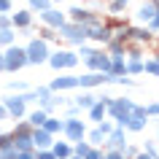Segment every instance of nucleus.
<instances>
[{
  "label": "nucleus",
  "instance_id": "obj_38",
  "mask_svg": "<svg viewBox=\"0 0 159 159\" xmlns=\"http://www.w3.org/2000/svg\"><path fill=\"white\" fill-rule=\"evenodd\" d=\"M138 154H140V148H138V146H129V143L121 148V157H124V159H135Z\"/></svg>",
  "mask_w": 159,
  "mask_h": 159
},
{
  "label": "nucleus",
  "instance_id": "obj_20",
  "mask_svg": "<svg viewBox=\"0 0 159 159\" xmlns=\"http://www.w3.org/2000/svg\"><path fill=\"white\" fill-rule=\"evenodd\" d=\"M102 51H105L108 57H124V59H127V43L116 41V38H111V41L102 46Z\"/></svg>",
  "mask_w": 159,
  "mask_h": 159
},
{
  "label": "nucleus",
  "instance_id": "obj_12",
  "mask_svg": "<svg viewBox=\"0 0 159 159\" xmlns=\"http://www.w3.org/2000/svg\"><path fill=\"white\" fill-rule=\"evenodd\" d=\"M38 19H41V25H43V27H49V30H59V27H62V25L67 22V16L57 8V6H51L49 11L38 14Z\"/></svg>",
  "mask_w": 159,
  "mask_h": 159
},
{
  "label": "nucleus",
  "instance_id": "obj_28",
  "mask_svg": "<svg viewBox=\"0 0 159 159\" xmlns=\"http://www.w3.org/2000/svg\"><path fill=\"white\" fill-rule=\"evenodd\" d=\"M143 73H148V75H154V78H159V59L146 57V59H143Z\"/></svg>",
  "mask_w": 159,
  "mask_h": 159
},
{
  "label": "nucleus",
  "instance_id": "obj_27",
  "mask_svg": "<svg viewBox=\"0 0 159 159\" xmlns=\"http://www.w3.org/2000/svg\"><path fill=\"white\" fill-rule=\"evenodd\" d=\"M14 43H16V30H14V27H11V30H0V51L14 46Z\"/></svg>",
  "mask_w": 159,
  "mask_h": 159
},
{
  "label": "nucleus",
  "instance_id": "obj_11",
  "mask_svg": "<svg viewBox=\"0 0 159 159\" xmlns=\"http://www.w3.org/2000/svg\"><path fill=\"white\" fill-rule=\"evenodd\" d=\"M46 86H49L54 94L70 92V89H78V75H73V73H62V75H57V78H51Z\"/></svg>",
  "mask_w": 159,
  "mask_h": 159
},
{
  "label": "nucleus",
  "instance_id": "obj_8",
  "mask_svg": "<svg viewBox=\"0 0 159 159\" xmlns=\"http://www.w3.org/2000/svg\"><path fill=\"white\" fill-rule=\"evenodd\" d=\"M65 16H67V22H73V25H78V27H86V25H92V22H97V19H102L97 11L84 8V6H73Z\"/></svg>",
  "mask_w": 159,
  "mask_h": 159
},
{
  "label": "nucleus",
  "instance_id": "obj_35",
  "mask_svg": "<svg viewBox=\"0 0 159 159\" xmlns=\"http://www.w3.org/2000/svg\"><path fill=\"white\" fill-rule=\"evenodd\" d=\"M89 148H92V146H89L86 140H78V143H73V157H81V159H84L86 154H89Z\"/></svg>",
  "mask_w": 159,
  "mask_h": 159
},
{
  "label": "nucleus",
  "instance_id": "obj_41",
  "mask_svg": "<svg viewBox=\"0 0 159 159\" xmlns=\"http://www.w3.org/2000/svg\"><path fill=\"white\" fill-rule=\"evenodd\" d=\"M84 159H105V151L102 148H89V154H86Z\"/></svg>",
  "mask_w": 159,
  "mask_h": 159
},
{
  "label": "nucleus",
  "instance_id": "obj_4",
  "mask_svg": "<svg viewBox=\"0 0 159 159\" xmlns=\"http://www.w3.org/2000/svg\"><path fill=\"white\" fill-rule=\"evenodd\" d=\"M78 54H75L73 49H57V51H51V57H49V62L46 65L49 67H54V70H73V67H78Z\"/></svg>",
  "mask_w": 159,
  "mask_h": 159
},
{
  "label": "nucleus",
  "instance_id": "obj_39",
  "mask_svg": "<svg viewBox=\"0 0 159 159\" xmlns=\"http://www.w3.org/2000/svg\"><path fill=\"white\" fill-rule=\"evenodd\" d=\"M78 113H81V111L75 108L73 102H67V105H65V119H78Z\"/></svg>",
  "mask_w": 159,
  "mask_h": 159
},
{
  "label": "nucleus",
  "instance_id": "obj_16",
  "mask_svg": "<svg viewBox=\"0 0 159 159\" xmlns=\"http://www.w3.org/2000/svg\"><path fill=\"white\" fill-rule=\"evenodd\" d=\"M154 14H157V6H154L151 0H143L140 6L135 8V19H138V22H140L143 27H146V25L151 22V19H154Z\"/></svg>",
  "mask_w": 159,
  "mask_h": 159
},
{
  "label": "nucleus",
  "instance_id": "obj_1",
  "mask_svg": "<svg viewBox=\"0 0 159 159\" xmlns=\"http://www.w3.org/2000/svg\"><path fill=\"white\" fill-rule=\"evenodd\" d=\"M135 105H138V102H135L132 97H111V102L105 105V111H108V119L113 121V127L127 129V121H129V113H132Z\"/></svg>",
  "mask_w": 159,
  "mask_h": 159
},
{
  "label": "nucleus",
  "instance_id": "obj_14",
  "mask_svg": "<svg viewBox=\"0 0 159 159\" xmlns=\"http://www.w3.org/2000/svg\"><path fill=\"white\" fill-rule=\"evenodd\" d=\"M102 84H105V73H84V75H78V89H81V92L100 89Z\"/></svg>",
  "mask_w": 159,
  "mask_h": 159
},
{
  "label": "nucleus",
  "instance_id": "obj_46",
  "mask_svg": "<svg viewBox=\"0 0 159 159\" xmlns=\"http://www.w3.org/2000/svg\"><path fill=\"white\" fill-rule=\"evenodd\" d=\"M132 113H135V116H143V119H148V116H146V105H135V108H132Z\"/></svg>",
  "mask_w": 159,
  "mask_h": 159
},
{
  "label": "nucleus",
  "instance_id": "obj_21",
  "mask_svg": "<svg viewBox=\"0 0 159 159\" xmlns=\"http://www.w3.org/2000/svg\"><path fill=\"white\" fill-rule=\"evenodd\" d=\"M43 129L51 135V138H59L62 135V129H65V119H57V116H49L46 121H43Z\"/></svg>",
  "mask_w": 159,
  "mask_h": 159
},
{
  "label": "nucleus",
  "instance_id": "obj_18",
  "mask_svg": "<svg viewBox=\"0 0 159 159\" xmlns=\"http://www.w3.org/2000/svg\"><path fill=\"white\" fill-rule=\"evenodd\" d=\"M51 154H54V159H70L73 157V143H67L65 138H62V140H54L51 143Z\"/></svg>",
  "mask_w": 159,
  "mask_h": 159
},
{
  "label": "nucleus",
  "instance_id": "obj_44",
  "mask_svg": "<svg viewBox=\"0 0 159 159\" xmlns=\"http://www.w3.org/2000/svg\"><path fill=\"white\" fill-rule=\"evenodd\" d=\"M35 159H54L51 148H43V151H35Z\"/></svg>",
  "mask_w": 159,
  "mask_h": 159
},
{
  "label": "nucleus",
  "instance_id": "obj_5",
  "mask_svg": "<svg viewBox=\"0 0 159 159\" xmlns=\"http://www.w3.org/2000/svg\"><path fill=\"white\" fill-rule=\"evenodd\" d=\"M57 38H62L67 46H73V51L78 49V46H84V43H86V33H84V27L73 25V22H65V25L59 27V30H57Z\"/></svg>",
  "mask_w": 159,
  "mask_h": 159
},
{
  "label": "nucleus",
  "instance_id": "obj_52",
  "mask_svg": "<svg viewBox=\"0 0 159 159\" xmlns=\"http://www.w3.org/2000/svg\"><path fill=\"white\" fill-rule=\"evenodd\" d=\"M70 159H81V157H70Z\"/></svg>",
  "mask_w": 159,
  "mask_h": 159
},
{
  "label": "nucleus",
  "instance_id": "obj_26",
  "mask_svg": "<svg viewBox=\"0 0 159 159\" xmlns=\"http://www.w3.org/2000/svg\"><path fill=\"white\" fill-rule=\"evenodd\" d=\"M146 119L143 116H135V113H129V121H127V132H143L146 129Z\"/></svg>",
  "mask_w": 159,
  "mask_h": 159
},
{
  "label": "nucleus",
  "instance_id": "obj_29",
  "mask_svg": "<svg viewBox=\"0 0 159 159\" xmlns=\"http://www.w3.org/2000/svg\"><path fill=\"white\" fill-rule=\"evenodd\" d=\"M27 8L33 14H43V11L51 8V0H27Z\"/></svg>",
  "mask_w": 159,
  "mask_h": 159
},
{
  "label": "nucleus",
  "instance_id": "obj_45",
  "mask_svg": "<svg viewBox=\"0 0 159 159\" xmlns=\"http://www.w3.org/2000/svg\"><path fill=\"white\" fill-rule=\"evenodd\" d=\"M16 159H35V151H16Z\"/></svg>",
  "mask_w": 159,
  "mask_h": 159
},
{
  "label": "nucleus",
  "instance_id": "obj_51",
  "mask_svg": "<svg viewBox=\"0 0 159 159\" xmlns=\"http://www.w3.org/2000/svg\"><path fill=\"white\" fill-rule=\"evenodd\" d=\"M157 143H159V129H157Z\"/></svg>",
  "mask_w": 159,
  "mask_h": 159
},
{
  "label": "nucleus",
  "instance_id": "obj_24",
  "mask_svg": "<svg viewBox=\"0 0 159 159\" xmlns=\"http://www.w3.org/2000/svg\"><path fill=\"white\" fill-rule=\"evenodd\" d=\"M92 148H102V143H105V135L97 129V127H92V129H86V138H84Z\"/></svg>",
  "mask_w": 159,
  "mask_h": 159
},
{
  "label": "nucleus",
  "instance_id": "obj_3",
  "mask_svg": "<svg viewBox=\"0 0 159 159\" xmlns=\"http://www.w3.org/2000/svg\"><path fill=\"white\" fill-rule=\"evenodd\" d=\"M25 51H27V65H46L51 57V46L46 41H41V38H30Z\"/></svg>",
  "mask_w": 159,
  "mask_h": 159
},
{
  "label": "nucleus",
  "instance_id": "obj_25",
  "mask_svg": "<svg viewBox=\"0 0 159 159\" xmlns=\"http://www.w3.org/2000/svg\"><path fill=\"white\" fill-rule=\"evenodd\" d=\"M108 75H127V59L124 57H111V70H108Z\"/></svg>",
  "mask_w": 159,
  "mask_h": 159
},
{
  "label": "nucleus",
  "instance_id": "obj_19",
  "mask_svg": "<svg viewBox=\"0 0 159 159\" xmlns=\"http://www.w3.org/2000/svg\"><path fill=\"white\" fill-rule=\"evenodd\" d=\"M94 102H97V94H94V92H81V94H75V97H73V105L78 111H84V113L92 108Z\"/></svg>",
  "mask_w": 159,
  "mask_h": 159
},
{
  "label": "nucleus",
  "instance_id": "obj_22",
  "mask_svg": "<svg viewBox=\"0 0 159 159\" xmlns=\"http://www.w3.org/2000/svg\"><path fill=\"white\" fill-rule=\"evenodd\" d=\"M46 119H49V116H46L41 108H35V111H30V113L25 116V121L30 124V129H38V127H43V121H46Z\"/></svg>",
  "mask_w": 159,
  "mask_h": 159
},
{
  "label": "nucleus",
  "instance_id": "obj_43",
  "mask_svg": "<svg viewBox=\"0 0 159 159\" xmlns=\"http://www.w3.org/2000/svg\"><path fill=\"white\" fill-rule=\"evenodd\" d=\"M146 116H159V102H148V105H146Z\"/></svg>",
  "mask_w": 159,
  "mask_h": 159
},
{
  "label": "nucleus",
  "instance_id": "obj_49",
  "mask_svg": "<svg viewBox=\"0 0 159 159\" xmlns=\"http://www.w3.org/2000/svg\"><path fill=\"white\" fill-rule=\"evenodd\" d=\"M135 159H151V157H148V154H146V151H140V154H138V157H135Z\"/></svg>",
  "mask_w": 159,
  "mask_h": 159
},
{
  "label": "nucleus",
  "instance_id": "obj_48",
  "mask_svg": "<svg viewBox=\"0 0 159 159\" xmlns=\"http://www.w3.org/2000/svg\"><path fill=\"white\" fill-rule=\"evenodd\" d=\"M154 46H157V51H154L151 57H154V59H159V38H157V41H154Z\"/></svg>",
  "mask_w": 159,
  "mask_h": 159
},
{
  "label": "nucleus",
  "instance_id": "obj_7",
  "mask_svg": "<svg viewBox=\"0 0 159 159\" xmlns=\"http://www.w3.org/2000/svg\"><path fill=\"white\" fill-rule=\"evenodd\" d=\"M159 35L148 33L143 25H129L127 27V43H135V46H143V49H148V46H154V41H157Z\"/></svg>",
  "mask_w": 159,
  "mask_h": 159
},
{
  "label": "nucleus",
  "instance_id": "obj_13",
  "mask_svg": "<svg viewBox=\"0 0 159 159\" xmlns=\"http://www.w3.org/2000/svg\"><path fill=\"white\" fill-rule=\"evenodd\" d=\"M127 146V129H121V127H113V132L105 138V143H102V151H121Z\"/></svg>",
  "mask_w": 159,
  "mask_h": 159
},
{
  "label": "nucleus",
  "instance_id": "obj_2",
  "mask_svg": "<svg viewBox=\"0 0 159 159\" xmlns=\"http://www.w3.org/2000/svg\"><path fill=\"white\" fill-rule=\"evenodd\" d=\"M3 67H6V73H19L22 67H27V51L25 46H8V49H3Z\"/></svg>",
  "mask_w": 159,
  "mask_h": 159
},
{
  "label": "nucleus",
  "instance_id": "obj_42",
  "mask_svg": "<svg viewBox=\"0 0 159 159\" xmlns=\"http://www.w3.org/2000/svg\"><path fill=\"white\" fill-rule=\"evenodd\" d=\"M11 14H0V30H11Z\"/></svg>",
  "mask_w": 159,
  "mask_h": 159
},
{
  "label": "nucleus",
  "instance_id": "obj_32",
  "mask_svg": "<svg viewBox=\"0 0 159 159\" xmlns=\"http://www.w3.org/2000/svg\"><path fill=\"white\" fill-rule=\"evenodd\" d=\"M143 73V59H127V75H140Z\"/></svg>",
  "mask_w": 159,
  "mask_h": 159
},
{
  "label": "nucleus",
  "instance_id": "obj_37",
  "mask_svg": "<svg viewBox=\"0 0 159 159\" xmlns=\"http://www.w3.org/2000/svg\"><path fill=\"white\" fill-rule=\"evenodd\" d=\"M94 127H97V129H100V132L105 135V138H108V135L113 132V121H111V119H102L100 124H94Z\"/></svg>",
  "mask_w": 159,
  "mask_h": 159
},
{
  "label": "nucleus",
  "instance_id": "obj_23",
  "mask_svg": "<svg viewBox=\"0 0 159 159\" xmlns=\"http://www.w3.org/2000/svg\"><path fill=\"white\" fill-rule=\"evenodd\" d=\"M86 116H89V121H94V124H100L102 119H108V111H105V105H102V102H94L92 108L86 111Z\"/></svg>",
  "mask_w": 159,
  "mask_h": 159
},
{
  "label": "nucleus",
  "instance_id": "obj_36",
  "mask_svg": "<svg viewBox=\"0 0 159 159\" xmlns=\"http://www.w3.org/2000/svg\"><path fill=\"white\" fill-rule=\"evenodd\" d=\"M38 38H41V41H46V43H51L54 38H57V30H49V27H41V33H38Z\"/></svg>",
  "mask_w": 159,
  "mask_h": 159
},
{
  "label": "nucleus",
  "instance_id": "obj_6",
  "mask_svg": "<svg viewBox=\"0 0 159 159\" xmlns=\"http://www.w3.org/2000/svg\"><path fill=\"white\" fill-rule=\"evenodd\" d=\"M84 33H86V43H94V46H100V49L111 41V38H113L102 19H97V22H92V25H86V27H84Z\"/></svg>",
  "mask_w": 159,
  "mask_h": 159
},
{
  "label": "nucleus",
  "instance_id": "obj_31",
  "mask_svg": "<svg viewBox=\"0 0 159 159\" xmlns=\"http://www.w3.org/2000/svg\"><path fill=\"white\" fill-rule=\"evenodd\" d=\"M127 59H146V49L135 46V43H127Z\"/></svg>",
  "mask_w": 159,
  "mask_h": 159
},
{
  "label": "nucleus",
  "instance_id": "obj_33",
  "mask_svg": "<svg viewBox=\"0 0 159 159\" xmlns=\"http://www.w3.org/2000/svg\"><path fill=\"white\" fill-rule=\"evenodd\" d=\"M27 89H33L27 81H8V92L11 94H22V92H27Z\"/></svg>",
  "mask_w": 159,
  "mask_h": 159
},
{
  "label": "nucleus",
  "instance_id": "obj_50",
  "mask_svg": "<svg viewBox=\"0 0 159 159\" xmlns=\"http://www.w3.org/2000/svg\"><path fill=\"white\" fill-rule=\"evenodd\" d=\"M0 73H6V67H3V51H0Z\"/></svg>",
  "mask_w": 159,
  "mask_h": 159
},
{
  "label": "nucleus",
  "instance_id": "obj_30",
  "mask_svg": "<svg viewBox=\"0 0 159 159\" xmlns=\"http://www.w3.org/2000/svg\"><path fill=\"white\" fill-rule=\"evenodd\" d=\"M124 11H127V6L121 3V0H111V3H108V16L119 19L121 14H124Z\"/></svg>",
  "mask_w": 159,
  "mask_h": 159
},
{
  "label": "nucleus",
  "instance_id": "obj_47",
  "mask_svg": "<svg viewBox=\"0 0 159 159\" xmlns=\"http://www.w3.org/2000/svg\"><path fill=\"white\" fill-rule=\"evenodd\" d=\"M6 119H8V111H6L3 105H0V121H6Z\"/></svg>",
  "mask_w": 159,
  "mask_h": 159
},
{
  "label": "nucleus",
  "instance_id": "obj_34",
  "mask_svg": "<svg viewBox=\"0 0 159 159\" xmlns=\"http://www.w3.org/2000/svg\"><path fill=\"white\" fill-rule=\"evenodd\" d=\"M33 92H35V102H43V100H49L51 94H54L49 86H33Z\"/></svg>",
  "mask_w": 159,
  "mask_h": 159
},
{
  "label": "nucleus",
  "instance_id": "obj_15",
  "mask_svg": "<svg viewBox=\"0 0 159 159\" xmlns=\"http://www.w3.org/2000/svg\"><path fill=\"white\" fill-rule=\"evenodd\" d=\"M33 19H35V14L30 8H19V11L11 14V25H14V30H30Z\"/></svg>",
  "mask_w": 159,
  "mask_h": 159
},
{
  "label": "nucleus",
  "instance_id": "obj_10",
  "mask_svg": "<svg viewBox=\"0 0 159 159\" xmlns=\"http://www.w3.org/2000/svg\"><path fill=\"white\" fill-rule=\"evenodd\" d=\"M86 121H81V119H65V129H62V138H65L67 143H78L86 138Z\"/></svg>",
  "mask_w": 159,
  "mask_h": 159
},
{
  "label": "nucleus",
  "instance_id": "obj_9",
  "mask_svg": "<svg viewBox=\"0 0 159 159\" xmlns=\"http://www.w3.org/2000/svg\"><path fill=\"white\" fill-rule=\"evenodd\" d=\"M0 105L8 111V119H19V121H22V119L27 116V102H25L22 94H6Z\"/></svg>",
  "mask_w": 159,
  "mask_h": 159
},
{
  "label": "nucleus",
  "instance_id": "obj_40",
  "mask_svg": "<svg viewBox=\"0 0 159 159\" xmlns=\"http://www.w3.org/2000/svg\"><path fill=\"white\" fill-rule=\"evenodd\" d=\"M0 14H14V0H0Z\"/></svg>",
  "mask_w": 159,
  "mask_h": 159
},
{
  "label": "nucleus",
  "instance_id": "obj_17",
  "mask_svg": "<svg viewBox=\"0 0 159 159\" xmlns=\"http://www.w3.org/2000/svg\"><path fill=\"white\" fill-rule=\"evenodd\" d=\"M57 140V138H51L43 127H38V129H33V146L35 151H43V148H51V143Z\"/></svg>",
  "mask_w": 159,
  "mask_h": 159
}]
</instances>
